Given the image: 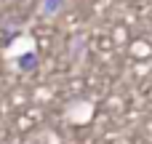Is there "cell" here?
<instances>
[{
	"instance_id": "cell-1",
	"label": "cell",
	"mask_w": 152,
	"mask_h": 144,
	"mask_svg": "<svg viewBox=\"0 0 152 144\" xmlns=\"http://www.w3.org/2000/svg\"><path fill=\"white\" fill-rule=\"evenodd\" d=\"M61 8V0H43V13L45 16H56Z\"/></svg>"
}]
</instances>
